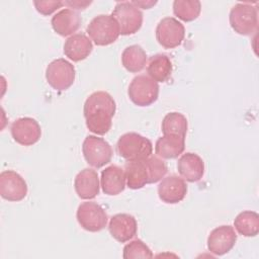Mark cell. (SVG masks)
<instances>
[{
	"mask_svg": "<svg viewBox=\"0 0 259 259\" xmlns=\"http://www.w3.org/2000/svg\"><path fill=\"white\" fill-rule=\"evenodd\" d=\"M93 45L84 33H75L68 37L64 44V54L73 62L85 60L91 54Z\"/></svg>",
	"mask_w": 259,
	"mask_h": 259,
	"instance_id": "cell-20",
	"label": "cell"
},
{
	"mask_svg": "<svg viewBox=\"0 0 259 259\" xmlns=\"http://www.w3.org/2000/svg\"><path fill=\"white\" fill-rule=\"evenodd\" d=\"M172 63L165 54H157L150 58L147 73L156 82H165L172 73Z\"/></svg>",
	"mask_w": 259,
	"mask_h": 259,
	"instance_id": "cell-23",
	"label": "cell"
},
{
	"mask_svg": "<svg viewBox=\"0 0 259 259\" xmlns=\"http://www.w3.org/2000/svg\"><path fill=\"white\" fill-rule=\"evenodd\" d=\"M92 2L91 1H75V0H71V1H65L64 4L69 6L70 8H74L76 10H83L85 9L87 6H89Z\"/></svg>",
	"mask_w": 259,
	"mask_h": 259,
	"instance_id": "cell-30",
	"label": "cell"
},
{
	"mask_svg": "<svg viewBox=\"0 0 259 259\" xmlns=\"http://www.w3.org/2000/svg\"><path fill=\"white\" fill-rule=\"evenodd\" d=\"M185 149V137L178 135H164L155 144V153L162 159H175Z\"/></svg>",
	"mask_w": 259,
	"mask_h": 259,
	"instance_id": "cell-22",
	"label": "cell"
},
{
	"mask_svg": "<svg viewBox=\"0 0 259 259\" xmlns=\"http://www.w3.org/2000/svg\"><path fill=\"white\" fill-rule=\"evenodd\" d=\"M147 63V54L139 45L126 47L121 54V64L131 73L142 71Z\"/></svg>",
	"mask_w": 259,
	"mask_h": 259,
	"instance_id": "cell-24",
	"label": "cell"
},
{
	"mask_svg": "<svg viewBox=\"0 0 259 259\" xmlns=\"http://www.w3.org/2000/svg\"><path fill=\"white\" fill-rule=\"evenodd\" d=\"M108 231L116 241L125 243L137 235L138 223L132 214L116 213L109 221Z\"/></svg>",
	"mask_w": 259,
	"mask_h": 259,
	"instance_id": "cell-16",
	"label": "cell"
},
{
	"mask_svg": "<svg viewBox=\"0 0 259 259\" xmlns=\"http://www.w3.org/2000/svg\"><path fill=\"white\" fill-rule=\"evenodd\" d=\"M168 172L167 164L157 155L124 164L126 185L131 189H141L146 184L160 181Z\"/></svg>",
	"mask_w": 259,
	"mask_h": 259,
	"instance_id": "cell-2",
	"label": "cell"
},
{
	"mask_svg": "<svg viewBox=\"0 0 259 259\" xmlns=\"http://www.w3.org/2000/svg\"><path fill=\"white\" fill-rule=\"evenodd\" d=\"M116 152L126 161L143 160L152 155L153 145L148 138L132 132L122 135L118 139Z\"/></svg>",
	"mask_w": 259,
	"mask_h": 259,
	"instance_id": "cell-3",
	"label": "cell"
},
{
	"mask_svg": "<svg viewBox=\"0 0 259 259\" xmlns=\"http://www.w3.org/2000/svg\"><path fill=\"white\" fill-rule=\"evenodd\" d=\"M234 227L244 237H255L259 233V215L255 211L244 210L235 218Z\"/></svg>",
	"mask_w": 259,
	"mask_h": 259,
	"instance_id": "cell-25",
	"label": "cell"
},
{
	"mask_svg": "<svg viewBox=\"0 0 259 259\" xmlns=\"http://www.w3.org/2000/svg\"><path fill=\"white\" fill-rule=\"evenodd\" d=\"M111 16L117 21L121 35L138 32L143 24V13L133 2H117Z\"/></svg>",
	"mask_w": 259,
	"mask_h": 259,
	"instance_id": "cell-7",
	"label": "cell"
},
{
	"mask_svg": "<svg viewBox=\"0 0 259 259\" xmlns=\"http://www.w3.org/2000/svg\"><path fill=\"white\" fill-rule=\"evenodd\" d=\"M184 36V25L174 17H165L157 24L156 38L165 49H174L180 46Z\"/></svg>",
	"mask_w": 259,
	"mask_h": 259,
	"instance_id": "cell-11",
	"label": "cell"
},
{
	"mask_svg": "<svg viewBox=\"0 0 259 259\" xmlns=\"http://www.w3.org/2000/svg\"><path fill=\"white\" fill-rule=\"evenodd\" d=\"M201 11V3L197 0H175L173 2V13L185 22L195 20Z\"/></svg>",
	"mask_w": 259,
	"mask_h": 259,
	"instance_id": "cell-27",
	"label": "cell"
},
{
	"mask_svg": "<svg viewBox=\"0 0 259 259\" xmlns=\"http://www.w3.org/2000/svg\"><path fill=\"white\" fill-rule=\"evenodd\" d=\"M133 3L138 7V8H143V9H150L152 6H154L157 1H133Z\"/></svg>",
	"mask_w": 259,
	"mask_h": 259,
	"instance_id": "cell-31",
	"label": "cell"
},
{
	"mask_svg": "<svg viewBox=\"0 0 259 259\" xmlns=\"http://www.w3.org/2000/svg\"><path fill=\"white\" fill-rule=\"evenodd\" d=\"M81 16L73 9H62L56 13L51 20L52 27L61 36L73 35L81 25Z\"/></svg>",
	"mask_w": 259,
	"mask_h": 259,
	"instance_id": "cell-19",
	"label": "cell"
},
{
	"mask_svg": "<svg viewBox=\"0 0 259 259\" xmlns=\"http://www.w3.org/2000/svg\"><path fill=\"white\" fill-rule=\"evenodd\" d=\"M74 188L77 195L82 199H93L99 194V178L92 168L81 170L75 177Z\"/></svg>",
	"mask_w": 259,
	"mask_h": 259,
	"instance_id": "cell-17",
	"label": "cell"
},
{
	"mask_svg": "<svg viewBox=\"0 0 259 259\" xmlns=\"http://www.w3.org/2000/svg\"><path fill=\"white\" fill-rule=\"evenodd\" d=\"M13 140L22 146H32L37 143L41 136L38 122L32 117H20L14 120L10 127Z\"/></svg>",
	"mask_w": 259,
	"mask_h": 259,
	"instance_id": "cell-13",
	"label": "cell"
},
{
	"mask_svg": "<svg viewBox=\"0 0 259 259\" xmlns=\"http://www.w3.org/2000/svg\"><path fill=\"white\" fill-rule=\"evenodd\" d=\"M187 193V185L183 178L170 175L162 179L158 185L159 198L169 204H175L184 199Z\"/></svg>",
	"mask_w": 259,
	"mask_h": 259,
	"instance_id": "cell-15",
	"label": "cell"
},
{
	"mask_svg": "<svg viewBox=\"0 0 259 259\" xmlns=\"http://www.w3.org/2000/svg\"><path fill=\"white\" fill-rule=\"evenodd\" d=\"M86 31L93 42L100 47L113 44L120 34L117 21L108 14L95 16L88 24Z\"/></svg>",
	"mask_w": 259,
	"mask_h": 259,
	"instance_id": "cell-4",
	"label": "cell"
},
{
	"mask_svg": "<svg viewBox=\"0 0 259 259\" xmlns=\"http://www.w3.org/2000/svg\"><path fill=\"white\" fill-rule=\"evenodd\" d=\"M229 20L235 32L241 35H250L258 27L257 8L249 3H237L230 11Z\"/></svg>",
	"mask_w": 259,
	"mask_h": 259,
	"instance_id": "cell-5",
	"label": "cell"
},
{
	"mask_svg": "<svg viewBox=\"0 0 259 259\" xmlns=\"http://www.w3.org/2000/svg\"><path fill=\"white\" fill-rule=\"evenodd\" d=\"M177 170L184 180L197 182L204 174V162L197 154L188 152L179 158Z\"/></svg>",
	"mask_w": 259,
	"mask_h": 259,
	"instance_id": "cell-18",
	"label": "cell"
},
{
	"mask_svg": "<svg viewBox=\"0 0 259 259\" xmlns=\"http://www.w3.org/2000/svg\"><path fill=\"white\" fill-rule=\"evenodd\" d=\"M116 104L112 96L105 91H96L85 100L83 113L87 128L93 134L103 136L109 132Z\"/></svg>",
	"mask_w": 259,
	"mask_h": 259,
	"instance_id": "cell-1",
	"label": "cell"
},
{
	"mask_svg": "<svg viewBox=\"0 0 259 259\" xmlns=\"http://www.w3.org/2000/svg\"><path fill=\"white\" fill-rule=\"evenodd\" d=\"M127 94L134 104L138 106H149L158 99V82L147 75H138L132 80Z\"/></svg>",
	"mask_w": 259,
	"mask_h": 259,
	"instance_id": "cell-6",
	"label": "cell"
},
{
	"mask_svg": "<svg viewBox=\"0 0 259 259\" xmlns=\"http://www.w3.org/2000/svg\"><path fill=\"white\" fill-rule=\"evenodd\" d=\"M82 153L86 162L94 167L101 168L112 158V148L108 142L96 136H87L82 144Z\"/></svg>",
	"mask_w": 259,
	"mask_h": 259,
	"instance_id": "cell-9",
	"label": "cell"
},
{
	"mask_svg": "<svg viewBox=\"0 0 259 259\" xmlns=\"http://www.w3.org/2000/svg\"><path fill=\"white\" fill-rule=\"evenodd\" d=\"M75 67L63 58L52 61L46 69L47 82L57 91H64L70 88L75 81Z\"/></svg>",
	"mask_w": 259,
	"mask_h": 259,
	"instance_id": "cell-8",
	"label": "cell"
},
{
	"mask_svg": "<svg viewBox=\"0 0 259 259\" xmlns=\"http://www.w3.org/2000/svg\"><path fill=\"white\" fill-rule=\"evenodd\" d=\"M101 188L107 195H117L125 188L124 169L117 165H110L101 172Z\"/></svg>",
	"mask_w": 259,
	"mask_h": 259,
	"instance_id": "cell-21",
	"label": "cell"
},
{
	"mask_svg": "<svg viewBox=\"0 0 259 259\" xmlns=\"http://www.w3.org/2000/svg\"><path fill=\"white\" fill-rule=\"evenodd\" d=\"M237 242L235 229L229 225H223L213 229L207 237V249L215 256H222L230 252Z\"/></svg>",
	"mask_w": 259,
	"mask_h": 259,
	"instance_id": "cell-14",
	"label": "cell"
},
{
	"mask_svg": "<svg viewBox=\"0 0 259 259\" xmlns=\"http://www.w3.org/2000/svg\"><path fill=\"white\" fill-rule=\"evenodd\" d=\"M27 184L17 172L4 170L0 173V195L8 201H20L27 194Z\"/></svg>",
	"mask_w": 259,
	"mask_h": 259,
	"instance_id": "cell-12",
	"label": "cell"
},
{
	"mask_svg": "<svg viewBox=\"0 0 259 259\" xmlns=\"http://www.w3.org/2000/svg\"><path fill=\"white\" fill-rule=\"evenodd\" d=\"M122 257L124 259L133 258H152L151 249L140 239H135L123 247Z\"/></svg>",
	"mask_w": 259,
	"mask_h": 259,
	"instance_id": "cell-28",
	"label": "cell"
},
{
	"mask_svg": "<svg viewBox=\"0 0 259 259\" xmlns=\"http://www.w3.org/2000/svg\"><path fill=\"white\" fill-rule=\"evenodd\" d=\"M162 133L164 135H178L185 137L188 128L186 117L180 112H169L162 120Z\"/></svg>",
	"mask_w": 259,
	"mask_h": 259,
	"instance_id": "cell-26",
	"label": "cell"
},
{
	"mask_svg": "<svg viewBox=\"0 0 259 259\" xmlns=\"http://www.w3.org/2000/svg\"><path fill=\"white\" fill-rule=\"evenodd\" d=\"M35 9L41 15H51L57 9L61 8L64 5L62 1H34L33 2Z\"/></svg>",
	"mask_w": 259,
	"mask_h": 259,
	"instance_id": "cell-29",
	"label": "cell"
},
{
	"mask_svg": "<svg viewBox=\"0 0 259 259\" xmlns=\"http://www.w3.org/2000/svg\"><path fill=\"white\" fill-rule=\"evenodd\" d=\"M79 225L86 231L96 233L103 230L108 221V215L101 205L94 201L82 202L76 212Z\"/></svg>",
	"mask_w": 259,
	"mask_h": 259,
	"instance_id": "cell-10",
	"label": "cell"
}]
</instances>
